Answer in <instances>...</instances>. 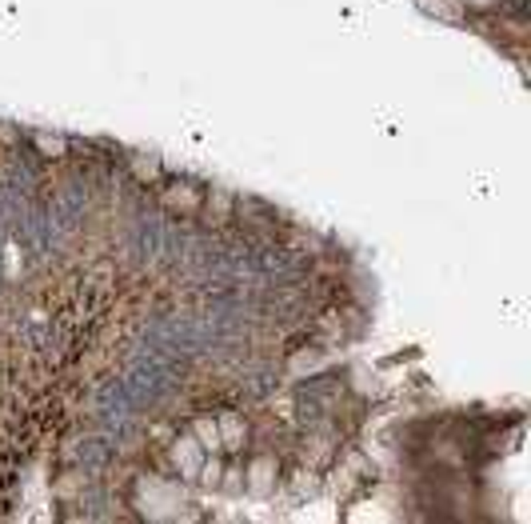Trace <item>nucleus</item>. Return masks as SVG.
Returning <instances> with one entry per match:
<instances>
[{
	"label": "nucleus",
	"mask_w": 531,
	"mask_h": 524,
	"mask_svg": "<svg viewBox=\"0 0 531 524\" xmlns=\"http://www.w3.org/2000/svg\"><path fill=\"white\" fill-rule=\"evenodd\" d=\"M272 473H276V461H268V456H260V461L252 464V492H256V497H264V492L272 488Z\"/></svg>",
	"instance_id": "1"
},
{
	"label": "nucleus",
	"mask_w": 531,
	"mask_h": 524,
	"mask_svg": "<svg viewBox=\"0 0 531 524\" xmlns=\"http://www.w3.org/2000/svg\"><path fill=\"white\" fill-rule=\"evenodd\" d=\"M196 437L204 440L200 449H208V452H216V449L224 444V440H220V428L212 425V420H200V425H196Z\"/></svg>",
	"instance_id": "2"
},
{
	"label": "nucleus",
	"mask_w": 531,
	"mask_h": 524,
	"mask_svg": "<svg viewBox=\"0 0 531 524\" xmlns=\"http://www.w3.org/2000/svg\"><path fill=\"white\" fill-rule=\"evenodd\" d=\"M224 444H228V449H240V440H244V425H240V420H236L232 412H228V416H224Z\"/></svg>",
	"instance_id": "3"
},
{
	"label": "nucleus",
	"mask_w": 531,
	"mask_h": 524,
	"mask_svg": "<svg viewBox=\"0 0 531 524\" xmlns=\"http://www.w3.org/2000/svg\"><path fill=\"white\" fill-rule=\"evenodd\" d=\"M176 461L184 464V473H200V461H196V444H192V440H180V444H176Z\"/></svg>",
	"instance_id": "4"
},
{
	"label": "nucleus",
	"mask_w": 531,
	"mask_h": 524,
	"mask_svg": "<svg viewBox=\"0 0 531 524\" xmlns=\"http://www.w3.org/2000/svg\"><path fill=\"white\" fill-rule=\"evenodd\" d=\"M204 485H212V488L220 485V464H216V461L204 464Z\"/></svg>",
	"instance_id": "5"
},
{
	"label": "nucleus",
	"mask_w": 531,
	"mask_h": 524,
	"mask_svg": "<svg viewBox=\"0 0 531 524\" xmlns=\"http://www.w3.org/2000/svg\"><path fill=\"white\" fill-rule=\"evenodd\" d=\"M40 149H44V152H64V144H60V140H49V137H40Z\"/></svg>",
	"instance_id": "6"
}]
</instances>
